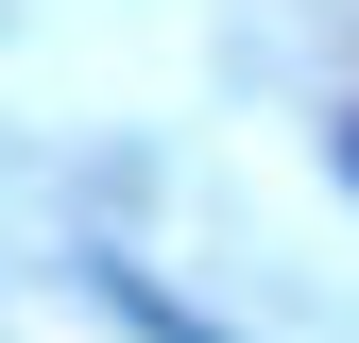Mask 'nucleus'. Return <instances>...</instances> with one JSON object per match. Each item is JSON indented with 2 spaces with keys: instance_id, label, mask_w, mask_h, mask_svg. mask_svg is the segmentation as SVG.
I'll return each instance as SVG.
<instances>
[{
  "instance_id": "obj_1",
  "label": "nucleus",
  "mask_w": 359,
  "mask_h": 343,
  "mask_svg": "<svg viewBox=\"0 0 359 343\" xmlns=\"http://www.w3.org/2000/svg\"><path fill=\"white\" fill-rule=\"evenodd\" d=\"M86 292H103V309L137 326V343H222V326H189V309H171V292L137 275V257H86Z\"/></svg>"
},
{
  "instance_id": "obj_2",
  "label": "nucleus",
  "mask_w": 359,
  "mask_h": 343,
  "mask_svg": "<svg viewBox=\"0 0 359 343\" xmlns=\"http://www.w3.org/2000/svg\"><path fill=\"white\" fill-rule=\"evenodd\" d=\"M342 172H359V120H342Z\"/></svg>"
}]
</instances>
